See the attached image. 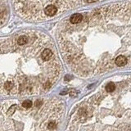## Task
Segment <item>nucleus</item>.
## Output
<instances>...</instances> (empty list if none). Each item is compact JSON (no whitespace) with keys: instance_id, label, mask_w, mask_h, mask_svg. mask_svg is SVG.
<instances>
[{"instance_id":"f257e3e1","label":"nucleus","mask_w":131,"mask_h":131,"mask_svg":"<svg viewBox=\"0 0 131 131\" xmlns=\"http://www.w3.org/2000/svg\"><path fill=\"white\" fill-rule=\"evenodd\" d=\"M45 35L37 32L31 42L20 45L16 39L0 40V93L3 85L10 81L15 94L30 95L45 91L47 81L54 83L60 72L58 60L45 61L41 52L45 48L40 43Z\"/></svg>"},{"instance_id":"f03ea898","label":"nucleus","mask_w":131,"mask_h":131,"mask_svg":"<svg viewBox=\"0 0 131 131\" xmlns=\"http://www.w3.org/2000/svg\"><path fill=\"white\" fill-rule=\"evenodd\" d=\"M57 11H58V9L55 5L49 4V5H47L43 8V13H44L46 16H53L57 13Z\"/></svg>"},{"instance_id":"7ed1b4c3","label":"nucleus","mask_w":131,"mask_h":131,"mask_svg":"<svg viewBox=\"0 0 131 131\" xmlns=\"http://www.w3.org/2000/svg\"><path fill=\"white\" fill-rule=\"evenodd\" d=\"M41 57L42 59L45 61H50L54 57V54H53V52L51 50L50 48H45L41 52Z\"/></svg>"},{"instance_id":"20e7f679","label":"nucleus","mask_w":131,"mask_h":131,"mask_svg":"<svg viewBox=\"0 0 131 131\" xmlns=\"http://www.w3.org/2000/svg\"><path fill=\"white\" fill-rule=\"evenodd\" d=\"M30 35H20V36L17 37L16 39V42L20 45H24L28 43V42L30 41Z\"/></svg>"},{"instance_id":"39448f33","label":"nucleus","mask_w":131,"mask_h":131,"mask_svg":"<svg viewBox=\"0 0 131 131\" xmlns=\"http://www.w3.org/2000/svg\"><path fill=\"white\" fill-rule=\"evenodd\" d=\"M82 20H83V15L80 13H75V14H73L71 16L70 21H71V23L73 25H76L78 23L81 22Z\"/></svg>"},{"instance_id":"423d86ee","label":"nucleus","mask_w":131,"mask_h":131,"mask_svg":"<svg viewBox=\"0 0 131 131\" xmlns=\"http://www.w3.org/2000/svg\"><path fill=\"white\" fill-rule=\"evenodd\" d=\"M115 62H116V64L118 66V67H123V66H125L127 63V58L125 56L120 55L116 58Z\"/></svg>"},{"instance_id":"0eeeda50","label":"nucleus","mask_w":131,"mask_h":131,"mask_svg":"<svg viewBox=\"0 0 131 131\" xmlns=\"http://www.w3.org/2000/svg\"><path fill=\"white\" fill-rule=\"evenodd\" d=\"M115 89H116V86H115L114 83H109L106 84V92H109V93H112L113 92Z\"/></svg>"},{"instance_id":"6e6552de","label":"nucleus","mask_w":131,"mask_h":131,"mask_svg":"<svg viewBox=\"0 0 131 131\" xmlns=\"http://www.w3.org/2000/svg\"><path fill=\"white\" fill-rule=\"evenodd\" d=\"M57 127V123L54 121H51L48 122V124L47 125V129H50V130H53L55 129Z\"/></svg>"},{"instance_id":"1a4fd4ad","label":"nucleus","mask_w":131,"mask_h":131,"mask_svg":"<svg viewBox=\"0 0 131 131\" xmlns=\"http://www.w3.org/2000/svg\"><path fill=\"white\" fill-rule=\"evenodd\" d=\"M33 106V102L30 100H25L22 102V106L25 108H31Z\"/></svg>"},{"instance_id":"9d476101","label":"nucleus","mask_w":131,"mask_h":131,"mask_svg":"<svg viewBox=\"0 0 131 131\" xmlns=\"http://www.w3.org/2000/svg\"><path fill=\"white\" fill-rule=\"evenodd\" d=\"M84 2H86V3H94V2H97V0H84Z\"/></svg>"}]
</instances>
